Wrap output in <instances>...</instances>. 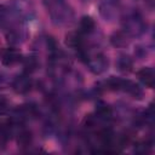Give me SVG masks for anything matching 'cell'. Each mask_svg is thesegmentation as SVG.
I'll return each instance as SVG.
<instances>
[{"instance_id":"1","label":"cell","mask_w":155,"mask_h":155,"mask_svg":"<svg viewBox=\"0 0 155 155\" xmlns=\"http://www.w3.org/2000/svg\"><path fill=\"white\" fill-rule=\"evenodd\" d=\"M42 2L54 25L67 27L74 23L75 12L65 0H42Z\"/></svg>"},{"instance_id":"2","label":"cell","mask_w":155,"mask_h":155,"mask_svg":"<svg viewBox=\"0 0 155 155\" xmlns=\"http://www.w3.org/2000/svg\"><path fill=\"white\" fill-rule=\"evenodd\" d=\"M79 57L87 65L90 71L96 75L103 74L104 71H107V69L109 67L108 57L101 51H92L90 46H86V48L80 51Z\"/></svg>"},{"instance_id":"3","label":"cell","mask_w":155,"mask_h":155,"mask_svg":"<svg viewBox=\"0 0 155 155\" xmlns=\"http://www.w3.org/2000/svg\"><path fill=\"white\" fill-rule=\"evenodd\" d=\"M121 25L122 30L132 39V38H139L142 36L148 28V24L143 16L138 11H131L125 13L121 17Z\"/></svg>"},{"instance_id":"4","label":"cell","mask_w":155,"mask_h":155,"mask_svg":"<svg viewBox=\"0 0 155 155\" xmlns=\"http://www.w3.org/2000/svg\"><path fill=\"white\" fill-rule=\"evenodd\" d=\"M99 13L108 22H113L121 16L120 1L119 0H101Z\"/></svg>"},{"instance_id":"5","label":"cell","mask_w":155,"mask_h":155,"mask_svg":"<svg viewBox=\"0 0 155 155\" xmlns=\"http://www.w3.org/2000/svg\"><path fill=\"white\" fill-rule=\"evenodd\" d=\"M11 87L18 94H25L30 92L33 87V80L30 78V74L23 73V74L15 76L13 80L11 81Z\"/></svg>"},{"instance_id":"6","label":"cell","mask_w":155,"mask_h":155,"mask_svg":"<svg viewBox=\"0 0 155 155\" xmlns=\"http://www.w3.org/2000/svg\"><path fill=\"white\" fill-rule=\"evenodd\" d=\"M15 126L11 120L0 121V148H6L8 142L12 139Z\"/></svg>"},{"instance_id":"7","label":"cell","mask_w":155,"mask_h":155,"mask_svg":"<svg viewBox=\"0 0 155 155\" xmlns=\"http://www.w3.org/2000/svg\"><path fill=\"white\" fill-rule=\"evenodd\" d=\"M137 76L139 79V81L149 87V88H153L154 85H155V70L153 67H143L140 68L138 71H137Z\"/></svg>"},{"instance_id":"8","label":"cell","mask_w":155,"mask_h":155,"mask_svg":"<svg viewBox=\"0 0 155 155\" xmlns=\"http://www.w3.org/2000/svg\"><path fill=\"white\" fill-rule=\"evenodd\" d=\"M22 58H23V56L17 48L10 47V48L4 51L2 57H1V62L6 67H12V65L22 62Z\"/></svg>"},{"instance_id":"9","label":"cell","mask_w":155,"mask_h":155,"mask_svg":"<svg viewBox=\"0 0 155 155\" xmlns=\"http://www.w3.org/2000/svg\"><path fill=\"white\" fill-rule=\"evenodd\" d=\"M12 122V121H11ZM16 125V124H15ZM13 125V126H15ZM18 127V130L13 132V136H16V139H17V143L19 147H29L33 142V136H31V132L25 128L23 125H16Z\"/></svg>"},{"instance_id":"10","label":"cell","mask_w":155,"mask_h":155,"mask_svg":"<svg viewBox=\"0 0 155 155\" xmlns=\"http://www.w3.org/2000/svg\"><path fill=\"white\" fill-rule=\"evenodd\" d=\"M97 27H96V22L91 16H84L81 17L80 22H79V31L82 35L90 36L96 31Z\"/></svg>"},{"instance_id":"11","label":"cell","mask_w":155,"mask_h":155,"mask_svg":"<svg viewBox=\"0 0 155 155\" xmlns=\"http://www.w3.org/2000/svg\"><path fill=\"white\" fill-rule=\"evenodd\" d=\"M130 41H131V38L122 29L117 30V31H114L110 36V42L114 47H119V48L126 47V46H128Z\"/></svg>"},{"instance_id":"12","label":"cell","mask_w":155,"mask_h":155,"mask_svg":"<svg viewBox=\"0 0 155 155\" xmlns=\"http://www.w3.org/2000/svg\"><path fill=\"white\" fill-rule=\"evenodd\" d=\"M115 64H116V68L121 73H130L133 69V59L128 54H120Z\"/></svg>"},{"instance_id":"13","label":"cell","mask_w":155,"mask_h":155,"mask_svg":"<svg viewBox=\"0 0 155 155\" xmlns=\"http://www.w3.org/2000/svg\"><path fill=\"white\" fill-rule=\"evenodd\" d=\"M22 63H23V68H24V73H33L34 70L38 69L39 67V61L36 56H28V57H23L22 58Z\"/></svg>"},{"instance_id":"14","label":"cell","mask_w":155,"mask_h":155,"mask_svg":"<svg viewBox=\"0 0 155 155\" xmlns=\"http://www.w3.org/2000/svg\"><path fill=\"white\" fill-rule=\"evenodd\" d=\"M8 110V103L5 98H0V114H4Z\"/></svg>"},{"instance_id":"15","label":"cell","mask_w":155,"mask_h":155,"mask_svg":"<svg viewBox=\"0 0 155 155\" xmlns=\"http://www.w3.org/2000/svg\"><path fill=\"white\" fill-rule=\"evenodd\" d=\"M8 85V80L4 74H0V88H5Z\"/></svg>"},{"instance_id":"16","label":"cell","mask_w":155,"mask_h":155,"mask_svg":"<svg viewBox=\"0 0 155 155\" xmlns=\"http://www.w3.org/2000/svg\"><path fill=\"white\" fill-rule=\"evenodd\" d=\"M154 1H155V0H145V4H147L150 8H153V7H154Z\"/></svg>"},{"instance_id":"17","label":"cell","mask_w":155,"mask_h":155,"mask_svg":"<svg viewBox=\"0 0 155 155\" xmlns=\"http://www.w3.org/2000/svg\"><path fill=\"white\" fill-rule=\"evenodd\" d=\"M81 1H82V2H88L90 0H81Z\"/></svg>"}]
</instances>
